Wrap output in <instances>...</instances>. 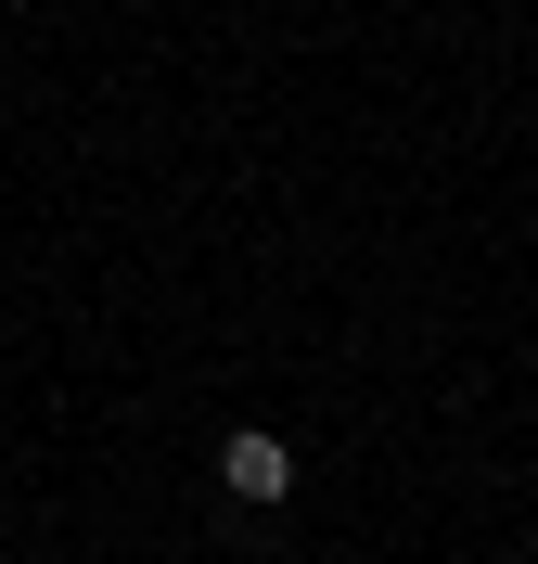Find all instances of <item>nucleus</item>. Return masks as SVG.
Listing matches in <instances>:
<instances>
[{
  "mask_svg": "<svg viewBox=\"0 0 538 564\" xmlns=\"http://www.w3.org/2000/svg\"><path fill=\"white\" fill-rule=\"evenodd\" d=\"M218 488L231 500H283L295 488V449L270 436V423H244V436H218Z\"/></svg>",
  "mask_w": 538,
  "mask_h": 564,
  "instance_id": "1",
  "label": "nucleus"
}]
</instances>
